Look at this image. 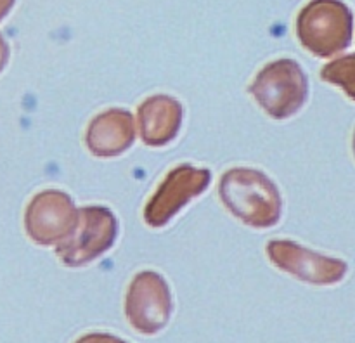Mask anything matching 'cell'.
<instances>
[{"instance_id":"ba28073f","label":"cell","mask_w":355,"mask_h":343,"mask_svg":"<svg viewBox=\"0 0 355 343\" xmlns=\"http://www.w3.org/2000/svg\"><path fill=\"white\" fill-rule=\"evenodd\" d=\"M170 297L165 279L156 272H141L132 281L128 315L142 331H155L168 317Z\"/></svg>"},{"instance_id":"5b68a950","label":"cell","mask_w":355,"mask_h":343,"mask_svg":"<svg viewBox=\"0 0 355 343\" xmlns=\"http://www.w3.org/2000/svg\"><path fill=\"white\" fill-rule=\"evenodd\" d=\"M71 196L58 189L35 194L24 211V229L33 243L40 246H58L64 241L76 224Z\"/></svg>"},{"instance_id":"30bf717a","label":"cell","mask_w":355,"mask_h":343,"mask_svg":"<svg viewBox=\"0 0 355 343\" xmlns=\"http://www.w3.org/2000/svg\"><path fill=\"white\" fill-rule=\"evenodd\" d=\"M139 134L144 144L159 148L179 134L182 123V106L170 96H153L137 109Z\"/></svg>"},{"instance_id":"7a4b0ae2","label":"cell","mask_w":355,"mask_h":343,"mask_svg":"<svg viewBox=\"0 0 355 343\" xmlns=\"http://www.w3.org/2000/svg\"><path fill=\"white\" fill-rule=\"evenodd\" d=\"M297 35L312 54L329 58L350 44L352 12L340 0H311L298 14Z\"/></svg>"},{"instance_id":"7c38bea8","label":"cell","mask_w":355,"mask_h":343,"mask_svg":"<svg viewBox=\"0 0 355 343\" xmlns=\"http://www.w3.org/2000/svg\"><path fill=\"white\" fill-rule=\"evenodd\" d=\"M14 2H16V0H0V21L9 14V10L12 9Z\"/></svg>"},{"instance_id":"277c9868","label":"cell","mask_w":355,"mask_h":343,"mask_svg":"<svg viewBox=\"0 0 355 343\" xmlns=\"http://www.w3.org/2000/svg\"><path fill=\"white\" fill-rule=\"evenodd\" d=\"M116 234L118 222L110 208L83 206L76 213V224L68 238L55 246V255L64 265H85L107 252Z\"/></svg>"},{"instance_id":"8992f818","label":"cell","mask_w":355,"mask_h":343,"mask_svg":"<svg viewBox=\"0 0 355 343\" xmlns=\"http://www.w3.org/2000/svg\"><path fill=\"white\" fill-rule=\"evenodd\" d=\"M211 173L207 168L180 165L170 170L144 208V220L151 227L168 224L191 200L210 186Z\"/></svg>"},{"instance_id":"8fae6325","label":"cell","mask_w":355,"mask_h":343,"mask_svg":"<svg viewBox=\"0 0 355 343\" xmlns=\"http://www.w3.org/2000/svg\"><path fill=\"white\" fill-rule=\"evenodd\" d=\"M7 61H9V45H7V42L0 35V71L6 68Z\"/></svg>"},{"instance_id":"9c48e42d","label":"cell","mask_w":355,"mask_h":343,"mask_svg":"<svg viewBox=\"0 0 355 343\" xmlns=\"http://www.w3.org/2000/svg\"><path fill=\"white\" fill-rule=\"evenodd\" d=\"M135 141V120L128 111L113 109L97 114L87 128L85 142L97 158H114Z\"/></svg>"},{"instance_id":"6da1fadb","label":"cell","mask_w":355,"mask_h":343,"mask_svg":"<svg viewBox=\"0 0 355 343\" xmlns=\"http://www.w3.org/2000/svg\"><path fill=\"white\" fill-rule=\"evenodd\" d=\"M218 194L225 208L250 227L269 229L281 217L279 191L260 170H227L218 184Z\"/></svg>"},{"instance_id":"3957f363","label":"cell","mask_w":355,"mask_h":343,"mask_svg":"<svg viewBox=\"0 0 355 343\" xmlns=\"http://www.w3.org/2000/svg\"><path fill=\"white\" fill-rule=\"evenodd\" d=\"M248 90L270 118L284 120L293 116L305 104L309 83L297 62L277 59L260 69Z\"/></svg>"},{"instance_id":"52a82bcc","label":"cell","mask_w":355,"mask_h":343,"mask_svg":"<svg viewBox=\"0 0 355 343\" xmlns=\"http://www.w3.org/2000/svg\"><path fill=\"white\" fill-rule=\"evenodd\" d=\"M267 255H269L270 262L279 267L281 270L295 274L300 279L311 281V283H333L345 272V265L338 260L326 258L319 253L309 252L288 239L270 241L267 245Z\"/></svg>"}]
</instances>
